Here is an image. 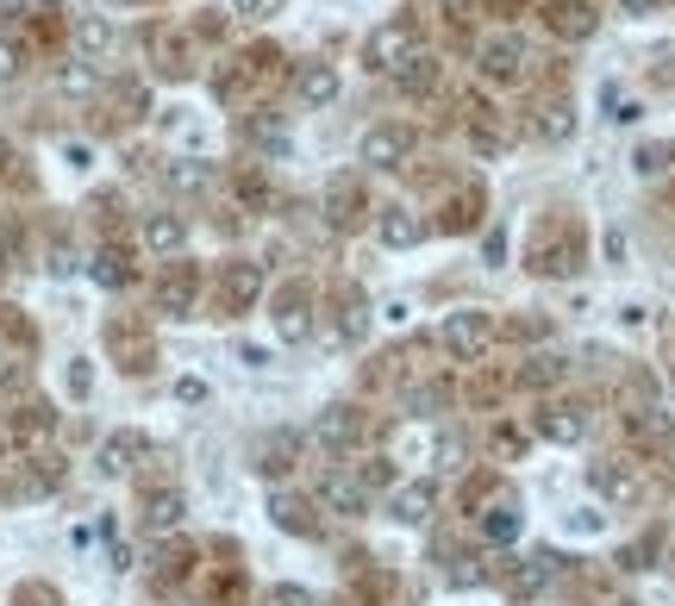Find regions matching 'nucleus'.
I'll return each instance as SVG.
<instances>
[{"instance_id": "f257e3e1", "label": "nucleus", "mask_w": 675, "mask_h": 606, "mask_svg": "<svg viewBox=\"0 0 675 606\" xmlns=\"http://www.w3.org/2000/svg\"><path fill=\"white\" fill-rule=\"evenodd\" d=\"M476 69H482L488 81H513L525 69V38L520 32H488V38L476 44Z\"/></svg>"}, {"instance_id": "f03ea898", "label": "nucleus", "mask_w": 675, "mask_h": 606, "mask_svg": "<svg viewBox=\"0 0 675 606\" xmlns=\"http://www.w3.org/2000/svg\"><path fill=\"white\" fill-rule=\"evenodd\" d=\"M413 51H420V25H413V20H388L382 32L369 38V69H375V76H382V69L394 76Z\"/></svg>"}, {"instance_id": "7ed1b4c3", "label": "nucleus", "mask_w": 675, "mask_h": 606, "mask_svg": "<svg viewBox=\"0 0 675 606\" xmlns=\"http://www.w3.org/2000/svg\"><path fill=\"white\" fill-rule=\"evenodd\" d=\"M438 338H444V351H450V356H482L488 338H494V319H488L482 307H464V313L444 319Z\"/></svg>"}, {"instance_id": "20e7f679", "label": "nucleus", "mask_w": 675, "mask_h": 606, "mask_svg": "<svg viewBox=\"0 0 675 606\" xmlns=\"http://www.w3.org/2000/svg\"><path fill=\"white\" fill-rule=\"evenodd\" d=\"M588 482H595V494L607 500V507H638V500H644L638 470H632V463H619V456H600L595 470H588Z\"/></svg>"}, {"instance_id": "39448f33", "label": "nucleus", "mask_w": 675, "mask_h": 606, "mask_svg": "<svg viewBox=\"0 0 675 606\" xmlns=\"http://www.w3.org/2000/svg\"><path fill=\"white\" fill-rule=\"evenodd\" d=\"M319 507L338 519H363L369 513V488L357 482V470H326L319 475Z\"/></svg>"}, {"instance_id": "423d86ee", "label": "nucleus", "mask_w": 675, "mask_h": 606, "mask_svg": "<svg viewBox=\"0 0 675 606\" xmlns=\"http://www.w3.org/2000/svg\"><path fill=\"white\" fill-rule=\"evenodd\" d=\"M413 125H369L363 132V163L369 169H401L406 157H413Z\"/></svg>"}, {"instance_id": "0eeeda50", "label": "nucleus", "mask_w": 675, "mask_h": 606, "mask_svg": "<svg viewBox=\"0 0 675 606\" xmlns=\"http://www.w3.org/2000/svg\"><path fill=\"white\" fill-rule=\"evenodd\" d=\"M375 238H382L388 251H413V244H425V219L406 200H388L382 213H375Z\"/></svg>"}, {"instance_id": "6e6552de", "label": "nucleus", "mask_w": 675, "mask_h": 606, "mask_svg": "<svg viewBox=\"0 0 675 606\" xmlns=\"http://www.w3.org/2000/svg\"><path fill=\"white\" fill-rule=\"evenodd\" d=\"M388 513L401 519V526H425L432 513H438V482L420 475V482H401V488L388 494Z\"/></svg>"}, {"instance_id": "1a4fd4ad", "label": "nucleus", "mask_w": 675, "mask_h": 606, "mask_svg": "<svg viewBox=\"0 0 675 606\" xmlns=\"http://www.w3.org/2000/svg\"><path fill=\"white\" fill-rule=\"evenodd\" d=\"M307 300H313V294H307V282H288V288L275 294V313H270V319H275V332H282V344H301V338L313 332Z\"/></svg>"}, {"instance_id": "9d476101", "label": "nucleus", "mask_w": 675, "mask_h": 606, "mask_svg": "<svg viewBox=\"0 0 675 606\" xmlns=\"http://www.w3.org/2000/svg\"><path fill=\"white\" fill-rule=\"evenodd\" d=\"M363 438V419H357V407H326L319 419H313V444L326 450H350Z\"/></svg>"}, {"instance_id": "9b49d317", "label": "nucleus", "mask_w": 675, "mask_h": 606, "mask_svg": "<svg viewBox=\"0 0 675 606\" xmlns=\"http://www.w3.org/2000/svg\"><path fill=\"white\" fill-rule=\"evenodd\" d=\"M369 213V200H363V181L357 176H338L326 188V219L331 225H338V232H345V225H357V219Z\"/></svg>"}, {"instance_id": "f8f14e48", "label": "nucleus", "mask_w": 675, "mask_h": 606, "mask_svg": "<svg viewBox=\"0 0 675 606\" xmlns=\"http://www.w3.org/2000/svg\"><path fill=\"white\" fill-rule=\"evenodd\" d=\"M182 513H188V500H182V488H151L144 494V531H182Z\"/></svg>"}, {"instance_id": "ddd939ff", "label": "nucleus", "mask_w": 675, "mask_h": 606, "mask_svg": "<svg viewBox=\"0 0 675 606\" xmlns=\"http://www.w3.org/2000/svg\"><path fill=\"white\" fill-rule=\"evenodd\" d=\"M538 438H551V444H581V438H588V412L581 407H544Z\"/></svg>"}, {"instance_id": "4468645a", "label": "nucleus", "mask_w": 675, "mask_h": 606, "mask_svg": "<svg viewBox=\"0 0 675 606\" xmlns=\"http://www.w3.org/2000/svg\"><path fill=\"white\" fill-rule=\"evenodd\" d=\"M294 95L307 100V107H331V100H338V69H331V63H301Z\"/></svg>"}, {"instance_id": "2eb2a0df", "label": "nucleus", "mask_w": 675, "mask_h": 606, "mask_svg": "<svg viewBox=\"0 0 675 606\" xmlns=\"http://www.w3.org/2000/svg\"><path fill=\"white\" fill-rule=\"evenodd\" d=\"M544 20H551V32H557V38H588V32L600 25L588 0H551V13H544Z\"/></svg>"}, {"instance_id": "dca6fc26", "label": "nucleus", "mask_w": 675, "mask_h": 606, "mask_svg": "<svg viewBox=\"0 0 675 606\" xmlns=\"http://www.w3.org/2000/svg\"><path fill=\"white\" fill-rule=\"evenodd\" d=\"M144 244H151L156 256H175L182 244H188V225H182V213H151V219H144Z\"/></svg>"}, {"instance_id": "f3484780", "label": "nucleus", "mask_w": 675, "mask_h": 606, "mask_svg": "<svg viewBox=\"0 0 675 606\" xmlns=\"http://www.w3.org/2000/svg\"><path fill=\"white\" fill-rule=\"evenodd\" d=\"M394 88H401V95H432V88H438V57L413 51V57L394 69Z\"/></svg>"}, {"instance_id": "a211bd4d", "label": "nucleus", "mask_w": 675, "mask_h": 606, "mask_svg": "<svg viewBox=\"0 0 675 606\" xmlns=\"http://www.w3.org/2000/svg\"><path fill=\"white\" fill-rule=\"evenodd\" d=\"M369 338V300L357 288H345V300H338V344H363Z\"/></svg>"}, {"instance_id": "6ab92c4d", "label": "nucleus", "mask_w": 675, "mask_h": 606, "mask_svg": "<svg viewBox=\"0 0 675 606\" xmlns=\"http://www.w3.org/2000/svg\"><path fill=\"white\" fill-rule=\"evenodd\" d=\"M270 519L282 531H294V538H313V507L301 494H270Z\"/></svg>"}, {"instance_id": "aec40b11", "label": "nucleus", "mask_w": 675, "mask_h": 606, "mask_svg": "<svg viewBox=\"0 0 675 606\" xmlns=\"http://www.w3.org/2000/svg\"><path fill=\"white\" fill-rule=\"evenodd\" d=\"M132 456H144V438H138V431H113V438L100 444V470L126 475V470H132Z\"/></svg>"}, {"instance_id": "412c9836", "label": "nucleus", "mask_w": 675, "mask_h": 606, "mask_svg": "<svg viewBox=\"0 0 675 606\" xmlns=\"http://www.w3.org/2000/svg\"><path fill=\"white\" fill-rule=\"evenodd\" d=\"M532 132H538L544 144H563V137L576 132V113H569V100H544L538 119H532Z\"/></svg>"}, {"instance_id": "4be33fe9", "label": "nucleus", "mask_w": 675, "mask_h": 606, "mask_svg": "<svg viewBox=\"0 0 675 606\" xmlns=\"http://www.w3.org/2000/svg\"><path fill=\"white\" fill-rule=\"evenodd\" d=\"M76 44H81V57H107V51H113V25L95 20V13H81V20H76Z\"/></svg>"}, {"instance_id": "5701e85b", "label": "nucleus", "mask_w": 675, "mask_h": 606, "mask_svg": "<svg viewBox=\"0 0 675 606\" xmlns=\"http://www.w3.org/2000/svg\"><path fill=\"white\" fill-rule=\"evenodd\" d=\"M257 288H263V275H257V263H232V269H226V300H232V307H251V300H257Z\"/></svg>"}, {"instance_id": "b1692460", "label": "nucleus", "mask_w": 675, "mask_h": 606, "mask_svg": "<svg viewBox=\"0 0 675 606\" xmlns=\"http://www.w3.org/2000/svg\"><path fill=\"white\" fill-rule=\"evenodd\" d=\"M669 163H675V144H638L632 169H638L644 181H656V176H669Z\"/></svg>"}, {"instance_id": "393cba45", "label": "nucleus", "mask_w": 675, "mask_h": 606, "mask_svg": "<svg viewBox=\"0 0 675 606\" xmlns=\"http://www.w3.org/2000/svg\"><path fill=\"white\" fill-rule=\"evenodd\" d=\"M257 456H263V463H257V470H263V475H288V470H294V431H282V438H270V444L257 450Z\"/></svg>"}, {"instance_id": "a878e982", "label": "nucleus", "mask_w": 675, "mask_h": 606, "mask_svg": "<svg viewBox=\"0 0 675 606\" xmlns=\"http://www.w3.org/2000/svg\"><path fill=\"white\" fill-rule=\"evenodd\" d=\"M563 375H569V363H563L557 351H538L532 363H525V382H538V388H557Z\"/></svg>"}, {"instance_id": "bb28decb", "label": "nucleus", "mask_w": 675, "mask_h": 606, "mask_svg": "<svg viewBox=\"0 0 675 606\" xmlns=\"http://www.w3.org/2000/svg\"><path fill=\"white\" fill-rule=\"evenodd\" d=\"M126 275H132V269H126V251L107 244V251L95 256V282H100V288H126Z\"/></svg>"}, {"instance_id": "cd10ccee", "label": "nucleus", "mask_w": 675, "mask_h": 606, "mask_svg": "<svg viewBox=\"0 0 675 606\" xmlns=\"http://www.w3.org/2000/svg\"><path fill=\"white\" fill-rule=\"evenodd\" d=\"M156 300H163V307H170V313H175V307H182V313H188V300H194V275H188V269H175L170 282H163V294H156Z\"/></svg>"}, {"instance_id": "c85d7f7f", "label": "nucleus", "mask_w": 675, "mask_h": 606, "mask_svg": "<svg viewBox=\"0 0 675 606\" xmlns=\"http://www.w3.org/2000/svg\"><path fill=\"white\" fill-rule=\"evenodd\" d=\"M557 575V557L551 550H538V557H525V569H520V587H544Z\"/></svg>"}, {"instance_id": "c756f323", "label": "nucleus", "mask_w": 675, "mask_h": 606, "mask_svg": "<svg viewBox=\"0 0 675 606\" xmlns=\"http://www.w3.org/2000/svg\"><path fill=\"white\" fill-rule=\"evenodd\" d=\"M600 100H607V107H613V119H619V125H632V119L644 113V107H638V100H625V95H619L613 81H607V88H600Z\"/></svg>"}, {"instance_id": "7c9ffc66", "label": "nucleus", "mask_w": 675, "mask_h": 606, "mask_svg": "<svg viewBox=\"0 0 675 606\" xmlns=\"http://www.w3.org/2000/svg\"><path fill=\"white\" fill-rule=\"evenodd\" d=\"M170 181H175V188H207V169H200V163H175Z\"/></svg>"}, {"instance_id": "2f4dec72", "label": "nucleus", "mask_w": 675, "mask_h": 606, "mask_svg": "<svg viewBox=\"0 0 675 606\" xmlns=\"http://www.w3.org/2000/svg\"><path fill=\"white\" fill-rule=\"evenodd\" d=\"M63 88H69V95H88V88H95V69H88V63H69V69H63Z\"/></svg>"}, {"instance_id": "473e14b6", "label": "nucleus", "mask_w": 675, "mask_h": 606, "mask_svg": "<svg viewBox=\"0 0 675 606\" xmlns=\"http://www.w3.org/2000/svg\"><path fill=\"white\" fill-rule=\"evenodd\" d=\"M600 526H607V519H600L595 507H588V513H569V531H581V538H595Z\"/></svg>"}, {"instance_id": "72a5a7b5", "label": "nucleus", "mask_w": 675, "mask_h": 606, "mask_svg": "<svg viewBox=\"0 0 675 606\" xmlns=\"http://www.w3.org/2000/svg\"><path fill=\"white\" fill-rule=\"evenodd\" d=\"M13 76H20V44L0 38V81H13Z\"/></svg>"}, {"instance_id": "f704fd0d", "label": "nucleus", "mask_w": 675, "mask_h": 606, "mask_svg": "<svg viewBox=\"0 0 675 606\" xmlns=\"http://www.w3.org/2000/svg\"><path fill=\"white\" fill-rule=\"evenodd\" d=\"M270 606H313V594H307V587H275Z\"/></svg>"}, {"instance_id": "c9c22d12", "label": "nucleus", "mask_w": 675, "mask_h": 606, "mask_svg": "<svg viewBox=\"0 0 675 606\" xmlns=\"http://www.w3.org/2000/svg\"><path fill=\"white\" fill-rule=\"evenodd\" d=\"M175 400H188V407H200V400H207V382H175Z\"/></svg>"}, {"instance_id": "e433bc0d", "label": "nucleus", "mask_w": 675, "mask_h": 606, "mask_svg": "<svg viewBox=\"0 0 675 606\" xmlns=\"http://www.w3.org/2000/svg\"><path fill=\"white\" fill-rule=\"evenodd\" d=\"M238 363H251V370H263V363H270V351H257V344H238Z\"/></svg>"}, {"instance_id": "4c0bfd02", "label": "nucleus", "mask_w": 675, "mask_h": 606, "mask_svg": "<svg viewBox=\"0 0 675 606\" xmlns=\"http://www.w3.org/2000/svg\"><path fill=\"white\" fill-rule=\"evenodd\" d=\"M13 388H20V370H13V363L0 356V394H13Z\"/></svg>"}, {"instance_id": "58836bf2", "label": "nucleus", "mask_w": 675, "mask_h": 606, "mask_svg": "<svg viewBox=\"0 0 675 606\" xmlns=\"http://www.w3.org/2000/svg\"><path fill=\"white\" fill-rule=\"evenodd\" d=\"M619 7H625V13H656L663 0H619Z\"/></svg>"}, {"instance_id": "ea45409f", "label": "nucleus", "mask_w": 675, "mask_h": 606, "mask_svg": "<svg viewBox=\"0 0 675 606\" xmlns=\"http://www.w3.org/2000/svg\"><path fill=\"white\" fill-rule=\"evenodd\" d=\"M238 13H263V7H275V0H232Z\"/></svg>"}]
</instances>
